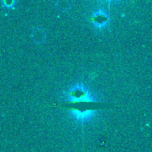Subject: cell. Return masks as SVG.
<instances>
[{"label":"cell","mask_w":152,"mask_h":152,"mask_svg":"<svg viewBox=\"0 0 152 152\" xmlns=\"http://www.w3.org/2000/svg\"><path fill=\"white\" fill-rule=\"evenodd\" d=\"M14 3H15V2H13V1H12V2H5V1H4V2H3V4H5L7 7H11L12 4H14Z\"/></svg>","instance_id":"cell-6"},{"label":"cell","mask_w":152,"mask_h":152,"mask_svg":"<svg viewBox=\"0 0 152 152\" xmlns=\"http://www.w3.org/2000/svg\"><path fill=\"white\" fill-rule=\"evenodd\" d=\"M68 101L71 102H94L92 94L82 86H75L67 93Z\"/></svg>","instance_id":"cell-1"},{"label":"cell","mask_w":152,"mask_h":152,"mask_svg":"<svg viewBox=\"0 0 152 152\" xmlns=\"http://www.w3.org/2000/svg\"><path fill=\"white\" fill-rule=\"evenodd\" d=\"M56 6L61 11H68L70 8V3L67 1H59L56 3Z\"/></svg>","instance_id":"cell-5"},{"label":"cell","mask_w":152,"mask_h":152,"mask_svg":"<svg viewBox=\"0 0 152 152\" xmlns=\"http://www.w3.org/2000/svg\"><path fill=\"white\" fill-rule=\"evenodd\" d=\"M31 39L37 43V44H41L45 41L46 35L45 30H43L42 28H36L35 30H33V32L31 33Z\"/></svg>","instance_id":"cell-4"},{"label":"cell","mask_w":152,"mask_h":152,"mask_svg":"<svg viewBox=\"0 0 152 152\" xmlns=\"http://www.w3.org/2000/svg\"><path fill=\"white\" fill-rule=\"evenodd\" d=\"M110 20V18L109 16L107 15V13L103 11H99L97 12L96 13L94 14V17H93V23L95 27L97 28H103L105 27L108 22Z\"/></svg>","instance_id":"cell-2"},{"label":"cell","mask_w":152,"mask_h":152,"mask_svg":"<svg viewBox=\"0 0 152 152\" xmlns=\"http://www.w3.org/2000/svg\"><path fill=\"white\" fill-rule=\"evenodd\" d=\"M95 114V111L93 110H86V111H79V110H72L70 115L77 121L86 122L90 120Z\"/></svg>","instance_id":"cell-3"}]
</instances>
